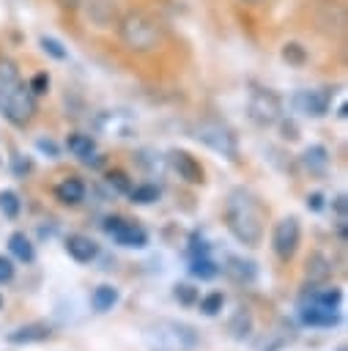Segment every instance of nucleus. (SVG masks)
Here are the masks:
<instances>
[{
  "instance_id": "1",
  "label": "nucleus",
  "mask_w": 348,
  "mask_h": 351,
  "mask_svg": "<svg viewBox=\"0 0 348 351\" xmlns=\"http://www.w3.org/2000/svg\"><path fill=\"white\" fill-rule=\"evenodd\" d=\"M225 225L236 241L258 247L266 233V208L249 189L238 186L225 200Z\"/></svg>"
},
{
  "instance_id": "2",
  "label": "nucleus",
  "mask_w": 348,
  "mask_h": 351,
  "mask_svg": "<svg viewBox=\"0 0 348 351\" xmlns=\"http://www.w3.org/2000/svg\"><path fill=\"white\" fill-rule=\"evenodd\" d=\"M0 112L14 126H27L36 115V96L22 82V74L11 58H0Z\"/></svg>"
},
{
  "instance_id": "3",
  "label": "nucleus",
  "mask_w": 348,
  "mask_h": 351,
  "mask_svg": "<svg viewBox=\"0 0 348 351\" xmlns=\"http://www.w3.org/2000/svg\"><path fill=\"white\" fill-rule=\"evenodd\" d=\"M118 38L129 52H151L162 44V25L148 11H126L118 19Z\"/></svg>"
},
{
  "instance_id": "4",
  "label": "nucleus",
  "mask_w": 348,
  "mask_h": 351,
  "mask_svg": "<svg viewBox=\"0 0 348 351\" xmlns=\"http://www.w3.org/2000/svg\"><path fill=\"white\" fill-rule=\"evenodd\" d=\"M142 340L148 351H192L197 346L195 329L184 321H170V318H159L148 324Z\"/></svg>"
},
{
  "instance_id": "5",
  "label": "nucleus",
  "mask_w": 348,
  "mask_h": 351,
  "mask_svg": "<svg viewBox=\"0 0 348 351\" xmlns=\"http://www.w3.org/2000/svg\"><path fill=\"white\" fill-rule=\"evenodd\" d=\"M192 137L197 143H203L208 151H214V154H219V156H225L230 162L238 159V140H236L233 129L219 123V121H200V123H195Z\"/></svg>"
},
{
  "instance_id": "6",
  "label": "nucleus",
  "mask_w": 348,
  "mask_h": 351,
  "mask_svg": "<svg viewBox=\"0 0 348 351\" xmlns=\"http://www.w3.org/2000/svg\"><path fill=\"white\" fill-rule=\"evenodd\" d=\"M247 112L258 126H271L282 118V99L269 88H252L249 101H247Z\"/></svg>"
},
{
  "instance_id": "7",
  "label": "nucleus",
  "mask_w": 348,
  "mask_h": 351,
  "mask_svg": "<svg viewBox=\"0 0 348 351\" xmlns=\"http://www.w3.org/2000/svg\"><path fill=\"white\" fill-rule=\"evenodd\" d=\"M301 241V225L296 217H282L271 230V250L279 261H290Z\"/></svg>"
},
{
  "instance_id": "8",
  "label": "nucleus",
  "mask_w": 348,
  "mask_h": 351,
  "mask_svg": "<svg viewBox=\"0 0 348 351\" xmlns=\"http://www.w3.org/2000/svg\"><path fill=\"white\" fill-rule=\"evenodd\" d=\"M104 233H107L115 244L132 247V250H142V247L148 244V233H145L140 225H134V222H129V219H123V217H107V219H104Z\"/></svg>"
},
{
  "instance_id": "9",
  "label": "nucleus",
  "mask_w": 348,
  "mask_h": 351,
  "mask_svg": "<svg viewBox=\"0 0 348 351\" xmlns=\"http://www.w3.org/2000/svg\"><path fill=\"white\" fill-rule=\"evenodd\" d=\"M296 326L288 321V318H277L274 321V326L271 329H266V335L258 340V351H282V348H288L293 340H296Z\"/></svg>"
},
{
  "instance_id": "10",
  "label": "nucleus",
  "mask_w": 348,
  "mask_h": 351,
  "mask_svg": "<svg viewBox=\"0 0 348 351\" xmlns=\"http://www.w3.org/2000/svg\"><path fill=\"white\" fill-rule=\"evenodd\" d=\"M293 107L310 118H323L329 112V90L326 88H307L293 96Z\"/></svg>"
},
{
  "instance_id": "11",
  "label": "nucleus",
  "mask_w": 348,
  "mask_h": 351,
  "mask_svg": "<svg viewBox=\"0 0 348 351\" xmlns=\"http://www.w3.org/2000/svg\"><path fill=\"white\" fill-rule=\"evenodd\" d=\"M167 159H170L173 170L178 173V178H184L186 184H203V181H206V170H203V165H200L189 151L173 148Z\"/></svg>"
},
{
  "instance_id": "12",
  "label": "nucleus",
  "mask_w": 348,
  "mask_h": 351,
  "mask_svg": "<svg viewBox=\"0 0 348 351\" xmlns=\"http://www.w3.org/2000/svg\"><path fill=\"white\" fill-rule=\"evenodd\" d=\"M299 318H301V324H307V326L329 329V326H334V324L340 321V313H337V307H323V304H315V302L301 299V302H299Z\"/></svg>"
},
{
  "instance_id": "13",
  "label": "nucleus",
  "mask_w": 348,
  "mask_h": 351,
  "mask_svg": "<svg viewBox=\"0 0 348 351\" xmlns=\"http://www.w3.org/2000/svg\"><path fill=\"white\" fill-rule=\"evenodd\" d=\"M315 25L326 27L329 33H343L345 27V8L340 0H321L315 5Z\"/></svg>"
},
{
  "instance_id": "14",
  "label": "nucleus",
  "mask_w": 348,
  "mask_h": 351,
  "mask_svg": "<svg viewBox=\"0 0 348 351\" xmlns=\"http://www.w3.org/2000/svg\"><path fill=\"white\" fill-rule=\"evenodd\" d=\"M52 335V326L47 321H30V324H22L16 329H11L5 335V340L11 346H30V343H41Z\"/></svg>"
},
{
  "instance_id": "15",
  "label": "nucleus",
  "mask_w": 348,
  "mask_h": 351,
  "mask_svg": "<svg viewBox=\"0 0 348 351\" xmlns=\"http://www.w3.org/2000/svg\"><path fill=\"white\" fill-rule=\"evenodd\" d=\"M66 252H69L77 263H90V261L99 255V244H96L90 236L71 233V236L66 239Z\"/></svg>"
},
{
  "instance_id": "16",
  "label": "nucleus",
  "mask_w": 348,
  "mask_h": 351,
  "mask_svg": "<svg viewBox=\"0 0 348 351\" xmlns=\"http://www.w3.org/2000/svg\"><path fill=\"white\" fill-rule=\"evenodd\" d=\"M55 197H58L63 206H77V203L85 200V184H82L79 178L69 176V178H63V181L55 186Z\"/></svg>"
},
{
  "instance_id": "17",
  "label": "nucleus",
  "mask_w": 348,
  "mask_h": 351,
  "mask_svg": "<svg viewBox=\"0 0 348 351\" xmlns=\"http://www.w3.org/2000/svg\"><path fill=\"white\" fill-rule=\"evenodd\" d=\"M225 271H227V277L236 280V282H255V277H258L255 263L247 261V258H241V255H230L227 263H225Z\"/></svg>"
},
{
  "instance_id": "18",
  "label": "nucleus",
  "mask_w": 348,
  "mask_h": 351,
  "mask_svg": "<svg viewBox=\"0 0 348 351\" xmlns=\"http://www.w3.org/2000/svg\"><path fill=\"white\" fill-rule=\"evenodd\" d=\"M301 165L310 176H323L329 170V151L323 145H310L304 154H301Z\"/></svg>"
},
{
  "instance_id": "19",
  "label": "nucleus",
  "mask_w": 348,
  "mask_h": 351,
  "mask_svg": "<svg viewBox=\"0 0 348 351\" xmlns=\"http://www.w3.org/2000/svg\"><path fill=\"white\" fill-rule=\"evenodd\" d=\"M118 299H121L118 288L110 285V282H101V285L90 293V307H93L96 313H110V310L118 304Z\"/></svg>"
},
{
  "instance_id": "20",
  "label": "nucleus",
  "mask_w": 348,
  "mask_h": 351,
  "mask_svg": "<svg viewBox=\"0 0 348 351\" xmlns=\"http://www.w3.org/2000/svg\"><path fill=\"white\" fill-rule=\"evenodd\" d=\"M301 299L315 302V304H323V307H340L343 291H340V288H334V285H321V288H310Z\"/></svg>"
},
{
  "instance_id": "21",
  "label": "nucleus",
  "mask_w": 348,
  "mask_h": 351,
  "mask_svg": "<svg viewBox=\"0 0 348 351\" xmlns=\"http://www.w3.org/2000/svg\"><path fill=\"white\" fill-rule=\"evenodd\" d=\"M227 332H230L233 340H247L249 332H252V313H249L247 307H238V310L233 313L230 324H227Z\"/></svg>"
},
{
  "instance_id": "22",
  "label": "nucleus",
  "mask_w": 348,
  "mask_h": 351,
  "mask_svg": "<svg viewBox=\"0 0 348 351\" xmlns=\"http://www.w3.org/2000/svg\"><path fill=\"white\" fill-rule=\"evenodd\" d=\"M8 252H11L16 261H22V263H30V261L36 258V250H33L30 239H27L25 233H19V230L8 236Z\"/></svg>"
},
{
  "instance_id": "23",
  "label": "nucleus",
  "mask_w": 348,
  "mask_h": 351,
  "mask_svg": "<svg viewBox=\"0 0 348 351\" xmlns=\"http://www.w3.org/2000/svg\"><path fill=\"white\" fill-rule=\"evenodd\" d=\"M66 148H69L74 156H79L82 162H88V159L93 156V151H96V143H93L90 134H79V132H74V134H69Z\"/></svg>"
},
{
  "instance_id": "24",
  "label": "nucleus",
  "mask_w": 348,
  "mask_h": 351,
  "mask_svg": "<svg viewBox=\"0 0 348 351\" xmlns=\"http://www.w3.org/2000/svg\"><path fill=\"white\" fill-rule=\"evenodd\" d=\"M88 16L96 25H110L115 19V0H88Z\"/></svg>"
},
{
  "instance_id": "25",
  "label": "nucleus",
  "mask_w": 348,
  "mask_h": 351,
  "mask_svg": "<svg viewBox=\"0 0 348 351\" xmlns=\"http://www.w3.org/2000/svg\"><path fill=\"white\" fill-rule=\"evenodd\" d=\"M189 274L197 280H214L219 274V266L208 258V255H192L189 261Z\"/></svg>"
},
{
  "instance_id": "26",
  "label": "nucleus",
  "mask_w": 348,
  "mask_h": 351,
  "mask_svg": "<svg viewBox=\"0 0 348 351\" xmlns=\"http://www.w3.org/2000/svg\"><path fill=\"white\" fill-rule=\"evenodd\" d=\"M19 211H22L19 195H16L14 189H3V192H0V214H3L5 219H16Z\"/></svg>"
},
{
  "instance_id": "27",
  "label": "nucleus",
  "mask_w": 348,
  "mask_h": 351,
  "mask_svg": "<svg viewBox=\"0 0 348 351\" xmlns=\"http://www.w3.org/2000/svg\"><path fill=\"white\" fill-rule=\"evenodd\" d=\"M129 195H132V203H137V206H151V203L159 200V186H156V184H140V186L129 189Z\"/></svg>"
},
{
  "instance_id": "28",
  "label": "nucleus",
  "mask_w": 348,
  "mask_h": 351,
  "mask_svg": "<svg viewBox=\"0 0 348 351\" xmlns=\"http://www.w3.org/2000/svg\"><path fill=\"white\" fill-rule=\"evenodd\" d=\"M197 304H200V313L203 315H219L222 307H225V293L222 291H211L203 299H197Z\"/></svg>"
},
{
  "instance_id": "29",
  "label": "nucleus",
  "mask_w": 348,
  "mask_h": 351,
  "mask_svg": "<svg viewBox=\"0 0 348 351\" xmlns=\"http://www.w3.org/2000/svg\"><path fill=\"white\" fill-rule=\"evenodd\" d=\"M173 296H175V302L178 304H184V307H192V304H197V288L195 285H189V282H175L173 285Z\"/></svg>"
},
{
  "instance_id": "30",
  "label": "nucleus",
  "mask_w": 348,
  "mask_h": 351,
  "mask_svg": "<svg viewBox=\"0 0 348 351\" xmlns=\"http://www.w3.org/2000/svg\"><path fill=\"white\" fill-rule=\"evenodd\" d=\"M282 58H285L290 66H304V63H307V52H304V47H301L299 41H288V44L282 47Z\"/></svg>"
},
{
  "instance_id": "31",
  "label": "nucleus",
  "mask_w": 348,
  "mask_h": 351,
  "mask_svg": "<svg viewBox=\"0 0 348 351\" xmlns=\"http://www.w3.org/2000/svg\"><path fill=\"white\" fill-rule=\"evenodd\" d=\"M329 266H332V263H329L323 255H318V252H315V255L307 261V274H310V280H323V277L332 271Z\"/></svg>"
},
{
  "instance_id": "32",
  "label": "nucleus",
  "mask_w": 348,
  "mask_h": 351,
  "mask_svg": "<svg viewBox=\"0 0 348 351\" xmlns=\"http://www.w3.org/2000/svg\"><path fill=\"white\" fill-rule=\"evenodd\" d=\"M41 47H44V52H49L55 60H66V58H69V52L63 49V44H60V41H55V38H49V36H44V38H41Z\"/></svg>"
},
{
  "instance_id": "33",
  "label": "nucleus",
  "mask_w": 348,
  "mask_h": 351,
  "mask_svg": "<svg viewBox=\"0 0 348 351\" xmlns=\"http://www.w3.org/2000/svg\"><path fill=\"white\" fill-rule=\"evenodd\" d=\"M27 88H30V93H33V96L47 93V88H49V74H47V71H38V74L30 80V85H27Z\"/></svg>"
},
{
  "instance_id": "34",
  "label": "nucleus",
  "mask_w": 348,
  "mask_h": 351,
  "mask_svg": "<svg viewBox=\"0 0 348 351\" xmlns=\"http://www.w3.org/2000/svg\"><path fill=\"white\" fill-rule=\"evenodd\" d=\"M107 181H110V186H115L118 192H129V189H132V184H129L126 173H121V170H112V173H107Z\"/></svg>"
},
{
  "instance_id": "35",
  "label": "nucleus",
  "mask_w": 348,
  "mask_h": 351,
  "mask_svg": "<svg viewBox=\"0 0 348 351\" xmlns=\"http://www.w3.org/2000/svg\"><path fill=\"white\" fill-rule=\"evenodd\" d=\"M14 280V261L0 255V282H11Z\"/></svg>"
},
{
  "instance_id": "36",
  "label": "nucleus",
  "mask_w": 348,
  "mask_h": 351,
  "mask_svg": "<svg viewBox=\"0 0 348 351\" xmlns=\"http://www.w3.org/2000/svg\"><path fill=\"white\" fill-rule=\"evenodd\" d=\"M307 208L310 211H321L323 208V195L321 192H310L307 195Z\"/></svg>"
},
{
  "instance_id": "37",
  "label": "nucleus",
  "mask_w": 348,
  "mask_h": 351,
  "mask_svg": "<svg viewBox=\"0 0 348 351\" xmlns=\"http://www.w3.org/2000/svg\"><path fill=\"white\" fill-rule=\"evenodd\" d=\"M36 148H38V151H44V154H49V156H52V159H55V156H58V145H55V143H52V140H44V137H41V140H38V143H36Z\"/></svg>"
},
{
  "instance_id": "38",
  "label": "nucleus",
  "mask_w": 348,
  "mask_h": 351,
  "mask_svg": "<svg viewBox=\"0 0 348 351\" xmlns=\"http://www.w3.org/2000/svg\"><path fill=\"white\" fill-rule=\"evenodd\" d=\"M30 167H33V165H30V159H22V156H16V159H14V173H16V176L30 173Z\"/></svg>"
},
{
  "instance_id": "39",
  "label": "nucleus",
  "mask_w": 348,
  "mask_h": 351,
  "mask_svg": "<svg viewBox=\"0 0 348 351\" xmlns=\"http://www.w3.org/2000/svg\"><path fill=\"white\" fill-rule=\"evenodd\" d=\"M332 206H334V211H337L340 222H345V195H337V197L332 200Z\"/></svg>"
},
{
  "instance_id": "40",
  "label": "nucleus",
  "mask_w": 348,
  "mask_h": 351,
  "mask_svg": "<svg viewBox=\"0 0 348 351\" xmlns=\"http://www.w3.org/2000/svg\"><path fill=\"white\" fill-rule=\"evenodd\" d=\"M282 137H285V140H296V137H299V134H296V123L285 121V123H282Z\"/></svg>"
},
{
  "instance_id": "41",
  "label": "nucleus",
  "mask_w": 348,
  "mask_h": 351,
  "mask_svg": "<svg viewBox=\"0 0 348 351\" xmlns=\"http://www.w3.org/2000/svg\"><path fill=\"white\" fill-rule=\"evenodd\" d=\"M55 3H58L60 8H66V11H74V8H77L82 0H55Z\"/></svg>"
},
{
  "instance_id": "42",
  "label": "nucleus",
  "mask_w": 348,
  "mask_h": 351,
  "mask_svg": "<svg viewBox=\"0 0 348 351\" xmlns=\"http://www.w3.org/2000/svg\"><path fill=\"white\" fill-rule=\"evenodd\" d=\"M244 3H252V5H258V3H263V0H244Z\"/></svg>"
},
{
  "instance_id": "43",
  "label": "nucleus",
  "mask_w": 348,
  "mask_h": 351,
  "mask_svg": "<svg viewBox=\"0 0 348 351\" xmlns=\"http://www.w3.org/2000/svg\"><path fill=\"white\" fill-rule=\"evenodd\" d=\"M337 351H345V346H340V348H337Z\"/></svg>"
},
{
  "instance_id": "44",
  "label": "nucleus",
  "mask_w": 348,
  "mask_h": 351,
  "mask_svg": "<svg viewBox=\"0 0 348 351\" xmlns=\"http://www.w3.org/2000/svg\"><path fill=\"white\" fill-rule=\"evenodd\" d=\"M0 307H3V296H0Z\"/></svg>"
}]
</instances>
